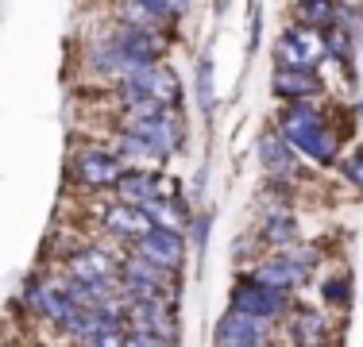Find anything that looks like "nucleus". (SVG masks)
<instances>
[{
    "mask_svg": "<svg viewBox=\"0 0 363 347\" xmlns=\"http://www.w3.org/2000/svg\"><path fill=\"white\" fill-rule=\"evenodd\" d=\"M282 139L294 143L301 154H309L313 162H333L336 159V139L325 132V120L309 108L306 101L290 104L282 112Z\"/></svg>",
    "mask_w": 363,
    "mask_h": 347,
    "instance_id": "1",
    "label": "nucleus"
},
{
    "mask_svg": "<svg viewBox=\"0 0 363 347\" xmlns=\"http://www.w3.org/2000/svg\"><path fill=\"white\" fill-rule=\"evenodd\" d=\"M309 251H294V255H279V258H271V263H263L255 271L259 282H267V285H274V290H282V293H290V285H298L301 278H306V263H309Z\"/></svg>",
    "mask_w": 363,
    "mask_h": 347,
    "instance_id": "9",
    "label": "nucleus"
},
{
    "mask_svg": "<svg viewBox=\"0 0 363 347\" xmlns=\"http://www.w3.org/2000/svg\"><path fill=\"white\" fill-rule=\"evenodd\" d=\"M290 305V293L274 290V285L259 282V278H244V282H236V290H232V312H244V317H255V320H271L279 317L282 309Z\"/></svg>",
    "mask_w": 363,
    "mask_h": 347,
    "instance_id": "2",
    "label": "nucleus"
},
{
    "mask_svg": "<svg viewBox=\"0 0 363 347\" xmlns=\"http://www.w3.org/2000/svg\"><path fill=\"white\" fill-rule=\"evenodd\" d=\"M124 347H170V343L155 340V336H143V332H128V340H124Z\"/></svg>",
    "mask_w": 363,
    "mask_h": 347,
    "instance_id": "22",
    "label": "nucleus"
},
{
    "mask_svg": "<svg viewBox=\"0 0 363 347\" xmlns=\"http://www.w3.org/2000/svg\"><path fill=\"white\" fill-rule=\"evenodd\" d=\"M298 12L306 16V20L321 23V28H333V23H336V16H340V8H333V4H301Z\"/></svg>",
    "mask_w": 363,
    "mask_h": 347,
    "instance_id": "19",
    "label": "nucleus"
},
{
    "mask_svg": "<svg viewBox=\"0 0 363 347\" xmlns=\"http://www.w3.org/2000/svg\"><path fill=\"white\" fill-rule=\"evenodd\" d=\"M263 166L274 170V174H290L294 170V154H290V147L282 143V139H271V135L263 139Z\"/></svg>",
    "mask_w": 363,
    "mask_h": 347,
    "instance_id": "17",
    "label": "nucleus"
},
{
    "mask_svg": "<svg viewBox=\"0 0 363 347\" xmlns=\"http://www.w3.org/2000/svg\"><path fill=\"white\" fill-rule=\"evenodd\" d=\"M128 320H132V332L155 336V340H162V343L174 340V317H170V309L162 305V301H132Z\"/></svg>",
    "mask_w": 363,
    "mask_h": 347,
    "instance_id": "6",
    "label": "nucleus"
},
{
    "mask_svg": "<svg viewBox=\"0 0 363 347\" xmlns=\"http://www.w3.org/2000/svg\"><path fill=\"white\" fill-rule=\"evenodd\" d=\"M325 42L313 31L294 28L279 39V69H301V74H313V66L321 62Z\"/></svg>",
    "mask_w": 363,
    "mask_h": 347,
    "instance_id": "4",
    "label": "nucleus"
},
{
    "mask_svg": "<svg viewBox=\"0 0 363 347\" xmlns=\"http://www.w3.org/2000/svg\"><path fill=\"white\" fill-rule=\"evenodd\" d=\"M217 347H267V324L244 312H228L217 324Z\"/></svg>",
    "mask_w": 363,
    "mask_h": 347,
    "instance_id": "5",
    "label": "nucleus"
},
{
    "mask_svg": "<svg viewBox=\"0 0 363 347\" xmlns=\"http://www.w3.org/2000/svg\"><path fill=\"white\" fill-rule=\"evenodd\" d=\"M116 193H120V205L147 208L151 201H159V178H151V174H124L116 181Z\"/></svg>",
    "mask_w": 363,
    "mask_h": 347,
    "instance_id": "13",
    "label": "nucleus"
},
{
    "mask_svg": "<svg viewBox=\"0 0 363 347\" xmlns=\"http://www.w3.org/2000/svg\"><path fill=\"white\" fill-rule=\"evenodd\" d=\"M128 132H132L135 139H143V143L159 154V159H162V154H170V151H174V143H178L174 124H170L167 112H162V116H155V120H132V124H128Z\"/></svg>",
    "mask_w": 363,
    "mask_h": 347,
    "instance_id": "11",
    "label": "nucleus"
},
{
    "mask_svg": "<svg viewBox=\"0 0 363 347\" xmlns=\"http://www.w3.org/2000/svg\"><path fill=\"white\" fill-rule=\"evenodd\" d=\"M74 178L89 189H105V186H116L124 178V162H120V154L105 151V147H89V151L77 154Z\"/></svg>",
    "mask_w": 363,
    "mask_h": 347,
    "instance_id": "3",
    "label": "nucleus"
},
{
    "mask_svg": "<svg viewBox=\"0 0 363 347\" xmlns=\"http://www.w3.org/2000/svg\"><path fill=\"white\" fill-rule=\"evenodd\" d=\"M147 212V220H151V228H159V232H170V236H178L182 228H186V212H182V205L178 201H151L143 208Z\"/></svg>",
    "mask_w": 363,
    "mask_h": 347,
    "instance_id": "15",
    "label": "nucleus"
},
{
    "mask_svg": "<svg viewBox=\"0 0 363 347\" xmlns=\"http://www.w3.org/2000/svg\"><path fill=\"white\" fill-rule=\"evenodd\" d=\"M197 97H201V108L213 112V85H209V62L197 66Z\"/></svg>",
    "mask_w": 363,
    "mask_h": 347,
    "instance_id": "21",
    "label": "nucleus"
},
{
    "mask_svg": "<svg viewBox=\"0 0 363 347\" xmlns=\"http://www.w3.org/2000/svg\"><path fill=\"white\" fill-rule=\"evenodd\" d=\"M263 236L274 239V243H286L294 236V220L286 212H271V216H267V224H263Z\"/></svg>",
    "mask_w": 363,
    "mask_h": 347,
    "instance_id": "18",
    "label": "nucleus"
},
{
    "mask_svg": "<svg viewBox=\"0 0 363 347\" xmlns=\"http://www.w3.org/2000/svg\"><path fill=\"white\" fill-rule=\"evenodd\" d=\"M112 47H116L132 66H155V58H159L162 42L155 39V31H151V28H135V23H128V28H120V31H116Z\"/></svg>",
    "mask_w": 363,
    "mask_h": 347,
    "instance_id": "8",
    "label": "nucleus"
},
{
    "mask_svg": "<svg viewBox=\"0 0 363 347\" xmlns=\"http://www.w3.org/2000/svg\"><path fill=\"white\" fill-rule=\"evenodd\" d=\"M344 174H348V178L356 181V186H363V151H359L356 159L348 162V166H344Z\"/></svg>",
    "mask_w": 363,
    "mask_h": 347,
    "instance_id": "23",
    "label": "nucleus"
},
{
    "mask_svg": "<svg viewBox=\"0 0 363 347\" xmlns=\"http://www.w3.org/2000/svg\"><path fill=\"white\" fill-rule=\"evenodd\" d=\"M271 81H274V93H282V97H294L298 104L321 89L317 74H301V69H274Z\"/></svg>",
    "mask_w": 363,
    "mask_h": 347,
    "instance_id": "14",
    "label": "nucleus"
},
{
    "mask_svg": "<svg viewBox=\"0 0 363 347\" xmlns=\"http://www.w3.org/2000/svg\"><path fill=\"white\" fill-rule=\"evenodd\" d=\"M70 278L82 285H112L116 278V263L97 247H82L77 255L70 258Z\"/></svg>",
    "mask_w": 363,
    "mask_h": 347,
    "instance_id": "10",
    "label": "nucleus"
},
{
    "mask_svg": "<svg viewBox=\"0 0 363 347\" xmlns=\"http://www.w3.org/2000/svg\"><path fill=\"white\" fill-rule=\"evenodd\" d=\"M135 255H143L147 263H155L159 271H174V266H182V258H186V243H182V236L151 228L140 243H135Z\"/></svg>",
    "mask_w": 363,
    "mask_h": 347,
    "instance_id": "7",
    "label": "nucleus"
},
{
    "mask_svg": "<svg viewBox=\"0 0 363 347\" xmlns=\"http://www.w3.org/2000/svg\"><path fill=\"white\" fill-rule=\"evenodd\" d=\"M325 320H321V312H313V309H301L298 317H294V340H298L301 347H317V343H325Z\"/></svg>",
    "mask_w": 363,
    "mask_h": 347,
    "instance_id": "16",
    "label": "nucleus"
},
{
    "mask_svg": "<svg viewBox=\"0 0 363 347\" xmlns=\"http://www.w3.org/2000/svg\"><path fill=\"white\" fill-rule=\"evenodd\" d=\"M105 228L112 232V236H124V239H135V243H140L147 232H151V220H147L143 208L112 205V208H105Z\"/></svg>",
    "mask_w": 363,
    "mask_h": 347,
    "instance_id": "12",
    "label": "nucleus"
},
{
    "mask_svg": "<svg viewBox=\"0 0 363 347\" xmlns=\"http://www.w3.org/2000/svg\"><path fill=\"white\" fill-rule=\"evenodd\" d=\"M120 151H124V154H135V159H151V162L159 159V154H155L151 147L143 143V139H135L132 132H124V135H120Z\"/></svg>",
    "mask_w": 363,
    "mask_h": 347,
    "instance_id": "20",
    "label": "nucleus"
}]
</instances>
